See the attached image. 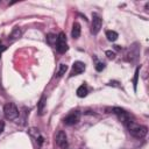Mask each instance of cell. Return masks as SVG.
Masks as SVG:
<instances>
[{
	"label": "cell",
	"instance_id": "603a6c76",
	"mask_svg": "<svg viewBox=\"0 0 149 149\" xmlns=\"http://www.w3.org/2000/svg\"><path fill=\"white\" fill-rule=\"evenodd\" d=\"M115 49H116V50H120V49H121V48H120V47H119V45H115Z\"/></svg>",
	"mask_w": 149,
	"mask_h": 149
},
{
	"label": "cell",
	"instance_id": "e0dca14e",
	"mask_svg": "<svg viewBox=\"0 0 149 149\" xmlns=\"http://www.w3.org/2000/svg\"><path fill=\"white\" fill-rule=\"evenodd\" d=\"M105 54H106V56H107L109 59H114V58H115V54H114L113 51H111V50H107Z\"/></svg>",
	"mask_w": 149,
	"mask_h": 149
},
{
	"label": "cell",
	"instance_id": "6da1fadb",
	"mask_svg": "<svg viewBox=\"0 0 149 149\" xmlns=\"http://www.w3.org/2000/svg\"><path fill=\"white\" fill-rule=\"evenodd\" d=\"M126 126H127L129 133H130L134 137H136V139H143V137L147 135V133H148V128H147L146 126L137 125V123H135V122H133V121H129Z\"/></svg>",
	"mask_w": 149,
	"mask_h": 149
},
{
	"label": "cell",
	"instance_id": "52a82bcc",
	"mask_svg": "<svg viewBox=\"0 0 149 149\" xmlns=\"http://www.w3.org/2000/svg\"><path fill=\"white\" fill-rule=\"evenodd\" d=\"M56 143L61 149H65L68 147V140H66V134L63 130H59L56 135Z\"/></svg>",
	"mask_w": 149,
	"mask_h": 149
},
{
	"label": "cell",
	"instance_id": "2e32d148",
	"mask_svg": "<svg viewBox=\"0 0 149 149\" xmlns=\"http://www.w3.org/2000/svg\"><path fill=\"white\" fill-rule=\"evenodd\" d=\"M139 71H140V68H136V70H135V76H134V80H133V83H134V90L136 91V85H137V79H139Z\"/></svg>",
	"mask_w": 149,
	"mask_h": 149
},
{
	"label": "cell",
	"instance_id": "4fadbf2b",
	"mask_svg": "<svg viewBox=\"0 0 149 149\" xmlns=\"http://www.w3.org/2000/svg\"><path fill=\"white\" fill-rule=\"evenodd\" d=\"M106 37H107V40H108V41L114 42V41H116V40H118L119 35H118V33H116V31H114V30H107V31H106Z\"/></svg>",
	"mask_w": 149,
	"mask_h": 149
},
{
	"label": "cell",
	"instance_id": "44dd1931",
	"mask_svg": "<svg viewBox=\"0 0 149 149\" xmlns=\"http://www.w3.org/2000/svg\"><path fill=\"white\" fill-rule=\"evenodd\" d=\"M3 128H5V123L3 121H0V134L3 132Z\"/></svg>",
	"mask_w": 149,
	"mask_h": 149
},
{
	"label": "cell",
	"instance_id": "7c38bea8",
	"mask_svg": "<svg viewBox=\"0 0 149 149\" xmlns=\"http://www.w3.org/2000/svg\"><path fill=\"white\" fill-rule=\"evenodd\" d=\"M45 97L43 95L41 99H40V101H38V105H37V111H38V114L40 115H43L44 114V109H45Z\"/></svg>",
	"mask_w": 149,
	"mask_h": 149
},
{
	"label": "cell",
	"instance_id": "30bf717a",
	"mask_svg": "<svg viewBox=\"0 0 149 149\" xmlns=\"http://www.w3.org/2000/svg\"><path fill=\"white\" fill-rule=\"evenodd\" d=\"M21 36H22V31H21V29H20V28H14V29L12 30L10 35H9V40H10L12 42H14V41L19 40Z\"/></svg>",
	"mask_w": 149,
	"mask_h": 149
},
{
	"label": "cell",
	"instance_id": "5b68a950",
	"mask_svg": "<svg viewBox=\"0 0 149 149\" xmlns=\"http://www.w3.org/2000/svg\"><path fill=\"white\" fill-rule=\"evenodd\" d=\"M112 111H113V113L119 118V120H120L123 125H127V123L130 121V116H129V114H128L125 109L119 108V107H114V108H112Z\"/></svg>",
	"mask_w": 149,
	"mask_h": 149
},
{
	"label": "cell",
	"instance_id": "7402d4cb",
	"mask_svg": "<svg viewBox=\"0 0 149 149\" xmlns=\"http://www.w3.org/2000/svg\"><path fill=\"white\" fill-rule=\"evenodd\" d=\"M118 84H119V83H118V81H111V83H109V84H108V85H111V86H112V85H113V86H119V85H118Z\"/></svg>",
	"mask_w": 149,
	"mask_h": 149
},
{
	"label": "cell",
	"instance_id": "9a60e30c",
	"mask_svg": "<svg viewBox=\"0 0 149 149\" xmlns=\"http://www.w3.org/2000/svg\"><path fill=\"white\" fill-rule=\"evenodd\" d=\"M66 70H68V66H66V64H59V69H58V71H57V77H62L65 72H66Z\"/></svg>",
	"mask_w": 149,
	"mask_h": 149
},
{
	"label": "cell",
	"instance_id": "7a4b0ae2",
	"mask_svg": "<svg viewBox=\"0 0 149 149\" xmlns=\"http://www.w3.org/2000/svg\"><path fill=\"white\" fill-rule=\"evenodd\" d=\"M3 114L7 120H15L19 116V109L14 102H7L3 106Z\"/></svg>",
	"mask_w": 149,
	"mask_h": 149
},
{
	"label": "cell",
	"instance_id": "8fae6325",
	"mask_svg": "<svg viewBox=\"0 0 149 149\" xmlns=\"http://www.w3.org/2000/svg\"><path fill=\"white\" fill-rule=\"evenodd\" d=\"M71 36L73 38H78L80 36V24L78 22H74L72 26V30H71Z\"/></svg>",
	"mask_w": 149,
	"mask_h": 149
},
{
	"label": "cell",
	"instance_id": "8992f818",
	"mask_svg": "<svg viewBox=\"0 0 149 149\" xmlns=\"http://www.w3.org/2000/svg\"><path fill=\"white\" fill-rule=\"evenodd\" d=\"M80 120V113L78 111H71L65 118H64V123L68 126H72L74 123H77Z\"/></svg>",
	"mask_w": 149,
	"mask_h": 149
},
{
	"label": "cell",
	"instance_id": "d6986e66",
	"mask_svg": "<svg viewBox=\"0 0 149 149\" xmlns=\"http://www.w3.org/2000/svg\"><path fill=\"white\" fill-rule=\"evenodd\" d=\"M56 40H57V37H56L55 35H52V34H49V35H48V42H49L50 44H52V41L56 42Z\"/></svg>",
	"mask_w": 149,
	"mask_h": 149
},
{
	"label": "cell",
	"instance_id": "9c48e42d",
	"mask_svg": "<svg viewBox=\"0 0 149 149\" xmlns=\"http://www.w3.org/2000/svg\"><path fill=\"white\" fill-rule=\"evenodd\" d=\"M29 134H30L34 139H36V141L38 142V144H40V146L43 143V137L41 136V134H40L38 129H36V128H30V129H29Z\"/></svg>",
	"mask_w": 149,
	"mask_h": 149
},
{
	"label": "cell",
	"instance_id": "ba28073f",
	"mask_svg": "<svg viewBox=\"0 0 149 149\" xmlns=\"http://www.w3.org/2000/svg\"><path fill=\"white\" fill-rule=\"evenodd\" d=\"M85 71V64L83 63V62H80V61H77V62H74L73 63V65H72V71H71V77H73V76H77V74H80L81 72H84Z\"/></svg>",
	"mask_w": 149,
	"mask_h": 149
},
{
	"label": "cell",
	"instance_id": "ac0fdd59",
	"mask_svg": "<svg viewBox=\"0 0 149 149\" xmlns=\"http://www.w3.org/2000/svg\"><path fill=\"white\" fill-rule=\"evenodd\" d=\"M104 69H105V64L104 63H100V62L97 63V65H95V70L97 71H102Z\"/></svg>",
	"mask_w": 149,
	"mask_h": 149
},
{
	"label": "cell",
	"instance_id": "277c9868",
	"mask_svg": "<svg viewBox=\"0 0 149 149\" xmlns=\"http://www.w3.org/2000/svg\"><path fill=\"white\" fill-rule=\"evenodd\" d=\"M101 24H102V20H101V17H100L98 14L93 13V14H92L91 33H92L93 35H97V34L100 31V29H101Z\"/></svg>",
	"mask_w": 149,
	"mask_h": 149
},
{
	"label": "cell",
	"instance_id": "5bb4252c",
	"mask_svg": "<svg viewBox=\"0 0 149 149\" xmlns=\"http://www.w3.org/2000/svg\"><path fill=\"white\" fill-rule=\"evenodd\" d=\"M77 95L79 98H84V97L87 95V87H86V85H80L77 88Z\"/></svg>",
	"mask_w": 149,
	"mask_h": 149
},
{
	"label": "cell",
	"instance_id": "ffe728a7",
	"mask_svg": "<svg viewBox=\"0 0 149 149\" xmlns=\"http://www.w3.org/2000/svg\"><path fill=\"white\" fill-rule=\"evenodd\" d=\"M5 50H6V47L2 45V44H1V41H0V57H1V54H2Z\"/></svg>",
	"mask_w": 149,
	"mask_h": 149
},
{
	"label": "cell",
	"instance_id": "3957f363",
	"mask_svg": "<svg viewBox=\"0 0 149 149\" xmlns=\"http://www.w3.org/2000/svg\"><path fill=\"white\" fill-rule=\"evenodd\" d=\"M69 49L68 47V42H66V36L63 31H61L58 35H57V40H56V50L59 52V54H64Z\"/></svg>",
	"mask_w": 149,
	"mask_h": 149
}]
</instances>
